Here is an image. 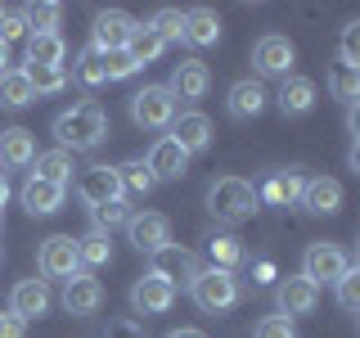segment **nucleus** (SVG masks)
<instances>
[{"mask_svg": "<svg viewBox=\"0 0 360 338\" xmlns=\"http://www.w3.org/2000/svg\"><path fill=\"white\" fill-rule=\"evenodd\" d=\"M59 18H63V5H54V0H45V5H27V9H22L27 37H41V32H59Z\"/></svg>", "mask_w": 360, "mask_h": 338, "instance_id": "obj_33", "label": "nucleus"}, {"mask_svg": "<svg viewBox=\"0 0 360 338\" xmlns=\"http://www.w3.org/2000/svg\"><path fill=\"white\" fill-rule=\"evenodd\" d=\"M207 257H212L217 270H234L248 253H243V244L234 239V234H212V239H207Z\"/></svg>", "mask_w": 360, "mask_h": 338, "instance_id": "obj_32", "label": "nucleus"}, {"mask_svg": "<svg viewBox=\"0 0 360 338\" xmlns=\"http://www.w3.org/2000/svg\"><path fill=\"white\" fill-rule=\"evenodd\" d=\"M22 73H27L37 95H59V90H68V68H22Z\"/></svg>", "mask_w": 360, "mask_h": 338, "instance_id": "obj_36", "label": "nucleus"}, {"mask_svg": "<svg viewBox=\"0 0 360 338\" xmlns=\"http://www.w3.org/2000/svg\"><path fill=\"white\" fill-rule=\"evenodd\" d=\"M172 140H176L189 158L202 154V149L212 144V122H207V113H198V108L176 113V122H172Z\"/></svg>", "mask_w": 360, "mask_h": 338, "instance_id": "obj_18", "label": "nucleus"}, {"mask_svg": "<svg viewBox=\"0 0 360 338\" xmlns=\"http://www.w3.org/2000/svg\"><path fill=\"white\" fill-rule=\"evenodd\" d=\"M315 99H320V90H315L311 77H284L275 104H279V113H284V118H307V113L315 108Z\"/></svg>", "mask_w": 360, "mask_h": 338, "instance_id": "obj_20", "label": "nucleus"}, {"mask_svg": "<svg viewBox=\"0 0 360 338\" xmlns=\"http://www.w3.org/2000/svg\"><path fill=\"white\" fill-rule=\"evenodd\" d=\"M342 68H360V23L342 27Z\"/></svg>", "mask_w": 360, "mask_h": 338, "instance_id": "obj_43", "label": "nucleus"}, {"mask_svg": "<svg viewBox=\"0 0 360 338\" xmlns=\"http://www.w3.org/2000/svg\"><path fill=\"white\" fill-rule=\"evenodd\" d=\"M257 208H262V203H257V185H252V180H243V176H221V180H212V189H207V212H212L217 221L243 225Z\"/></svg>", "mask_w": 360, "mask_h": 338, "instance_id": "obj_2", "label": "nucleus"}, {"mask_svg": "<svg viewBox=\"0 0 360 338\" xmlns=\"http://www.w3.org/2000/svg\"><path fill=\"white\" fill-rule=\"evenodd\" d=\"M9 311H14L22 325L41 320V315L50 311V284H45V280H18V284L9 289Z\"/></svg>", "mask_w": 360, "mask_h": 338, "instance_id": "obj_15", "label": "nucleus"}, {"mask_svg": "<svg viewBox=\"0 0 360 338\" xmlns=\"http://www.w3.org/2000/svg\"><path fill=\"white\" fill-rule=\"evenodd\" d=\"M172 302H176V289L162 284L158 275H140L131 284V307H135V315H162V311H172Z\"/></svg>", "mask_w": 360, "mask_h": 338, "instance_id": "obj_16", "label": "nucleus"}, {"mask_svg": "<svg viewBox=\"0 0 360 338\" xmlns=\"http://www.w3.org/2000/svg\"><path fill=\"white\" fill-rule=\"evenodd\" d=\"M68 82H77V86H86V90H95V86H104V82H108V77H104V63H99V54L90 50V45H86L82 54H77L72 77H68Z\"/></svg>", "mask_w": 360, "mask_h": 338, "instance_id": "obj_34", "label": "nucleus"}, {"mask_svg": "<svg viewBox=\"0 0 360 338\" xmlns=\"http://www.w3.org/2000/svg\"><path fill=\"white\" fill-rule=\"evenodd\" d=\"M189 298H194L198 311L221 315V311H230L234 302H239V275H234V270L207 266V270H198V275H194V284H189Z\"/></svg>", "mask_w": 360, "mask_h": 338, "instance_id": "obj_3", "label": "nucleus"}, {"mask_svg": "<svg viewBox=\"0 0 360 338\" xmlns=\"http://www.w3.org/2000/svg\"><path fill=\"white\" fill-rule=\"evenodd\" d=\"M32 99H37V90H32L27 73H22V68H9V73L0 77V108H27Z\"/></svg>", "mask_w": 360, "mask_h": 338, "instance_id": "obj_28", "label": "nucleus"}, {"mask_svg": "<svg viewBox=\"0 0 360 338\" xmlns=\"http://www.w3.org/2000/svg\"><path fill=\"white\" fill-rule=\"evenodd\" d=\"M167 338H207V334H202V330H189V325H185V330H172Z\"/></svg>", "mask_w": 360, "mask_h": 338, "instance_id": "obj_46", "label": "nucleus"}, {"mask_svg": "<svg viewBox=\"0 0 360 338\" xmlns=\"http://www.w3.org/2000/svg\"><path fill=\"white\" fill-rule=\"evenodd\" d=\"M37 270L45 280H72L77 270H82L77 266V239L72 234H50L37 253Z\"/></svg>", "mask_w": 360, "mask_h": 338, "instance_id": "obj_11", "label": "nucleus"}, {"mask_svg": "<svg viewBox=\"0 0 360 338\" xmlns=\"http://www.w3.org/2000/svg\"><path fill=\"white\" fill-rule=\"evenodd\" d=\"M302 208L311 212V217H333L338 208H342V185H338L333 176H315L302 185Z\"/></svg>", "mask_w": 360, "mask_h": 338, "instance_id": "obj_19", "label": "nucleus"}, {"mask_svg": "<svg viewBox=\"0 0 360 338\" xmlns=\"http://www.w3.org/2000/svg\"><path fill=\"white\" fill-rule=\"evenodd\" d=\"M27 37V23H22V9H0V45H14Z\"/></svg>", "mask_w": 360, "mask_h": 338, "instance_id": "obj_41", "label": "nucleus"}, {"mask_svg": "<svg viewBox=\"0 0 360 338\" xmlns=\"http://www.w3.org/2000/svg\"><path fill=\"white\" fill-rule=\"evenodd\" d=\"M207 86H212V73H207L202 59H180L172 68V82H167V90L176 95V104H180V99H202Z\"/></svg>", "mask_w": 360, "mask_h": 338, "instance_id": "obj_17", "label": "nucleus"}, {"mask_svg": "<svg viewBox=\"0 0 360 338\" xmlns=\"http://www.w3.org/2000/svg\"><path fill=\"white\" fill-rule=\"evenodd\" d=\"M9 73V45H0V77Z\"/></svg>", "mask_w": 360, "mask_h": 338, "instance_id": "obj_48", "label": "nucleus"}, {"mask_svg": "<svg viewBox=\"0 0 360 338\" xmlns=\"http://www.w3.org/2000/svg\"><path fill=\"white\" fill-rule=\"evenodd\" d=\"M127 239L140 248V253H158V248L172 244V221H167L162 212H131Z\"/></svg>", "mask_w": 360, "mask_h": 338, "instance_id": "obj_12", "label": "nucleus"}, {"mask_svg": "<svg viewBox=\"0 0 360 338\" xmlns=\"http://www.w3.org/2000/svg\"><path fill=\"white\" fill-rule=\"evenodd\" d=\"M32 167H37V180H50V185H59V189H68V180H72V154L68 149H50V154H37L32 158Z\"/></svg>", "mask_w": 360, "mask_h": 338, "instance_id": "obj_27", "label": "nucleus"}, {"mask_svg": "<svg viewBox=\"0 0 360 338\" xmlns=\"http://www.w3.org/2000/svg\"><path fill=\"white\" fill-rule=\"evenodd\" d=\"M90 221H95V230H99V234H112L117 225H127V221H131V208H127V199H117V203H104V208H90Z\"/></svg>", "mask_w": 360, "mask_h": 338, "instance_id": "obj_37", "label": "nucleus"}, {"mask_svg": "<svg viewBox=\"0 0 360 338\" xmlns=\"http://www.w3.org/2000/svg\"><path fill=\"white\" fill-rule=\"evenodd\" d=\"M108 338H144V334H140V325H135V320H117Z\"/></svg>", "mask_w": 360, "mask_h": 338, "instance_id": "obj_45", "label": "nucleus"}, {"mask_svg": "<svg viewBox=\"0 0 360 338\" xmlns=\"http://www.w3.org/2000/svg\"><path fill=\"white\" fill-rule=\"evenodd\" d=\"M302 172H270L266 180H262V189H257V203H270V208H292V203L302 199Z\"/></svg>", "mask_w": 360, "mask_h": 338, "instance_id": "obj_21", "label": "nucleus"}, {"mask_svg": "<svg viewBox=\"0 0 360 338\" xmlns=\"http://www.w3.org/2000/svg\"><path fill=\"white\" fill-rule=\"evenodd\" d=\"M63 59H68V41L59 32L27 37V68H63Z\"/></svg>", "mask_w": 360, "mask_h": 338, "instance_id": "obj_26", "label": "nucleus"}, {"mask_svg": "<svg viewBox=\"0 0 360 338\" xmlns=\"http://www.w3.org/2000/svg\"><path fill=\"white\" fill-rule=\"evenodd\" d=\"M135 32V18L127 9H99L95 14V27H90V50L95 54H108V50H127Z\"/></svg>", "mask_w": 360, "mask_h": 338, "instance_id": "obj_8", "label": "nucleus"}, {"mask_svg": "<svg viewBox=\"0 0 360 338\" xmlns=\"http://www.w3.org/2000/svg\"><path fill=\"white\" fill-rule=\"evenodd\" d=\"M198 257L189 253V248H180V244H167V248H158V253H149V275H158L162 284H194V275H198Z\"/></svg>", "mask_w": 360, "mask_h": 338, "instance_id": "obj_6", "label": "nucleus"}, {"mask_svg": "<svg viewBox=\"0 0 360 338\" xmlns=\"http://www.w3.org/2000/svg\"><path fill=\"white\" fill-rule=\"evenodd\" d=\"M0 225H5V217H0Z\"/></svg>", "mask_w": 360, "mask_h": 338, "instance_id": "obj_49", "label": "nucleus"}, {"mask_svg": "<svg viewBox=\"0 0 360 338\" xmlns=\"http://www.w3.org/2000/svg\"><path fill=\"white\" fill-rule=\"evenodd\" d=\"M117 180H122V199L127 194H153V172L144 167V158H131V163H122L117 167Z\"/></svg>", "mask_w": 360, "mask_h": 338, "instance_id": "obj_30", "label": "nucleus"}, {"mask_svg": "<svg viewBox=\"0 0 360 338\" xmlns=\"http://www.w3.org/2000/svg\"><path fill=\"white\" fill-rule=\"evenodd\" d=\"M338 302H342V311H356L360 307V270L356 266L338 280Z\"/></svg>", "mask_w": 360, "mask_h": 338, "instance_id": "obj_42", "label": "nucleus"}, {"mask_svg": "<svg viewBox=\"0 0 360 338\" xmlns=\"http://www.w3.org/2000/svg\"><path fill=\"white\" fill-rule=\"evenodd\" d=\"M131 118H135V127H144V131L172 127V122H176V95L167 86L135 90V95H131Z\"/></svg>", "mask_w": 360, "mask_h": 338, "instance_id": "obj_5", "label": "nucleus"}, {"mask_svg": "<svg viewBox=\"0 0 360 338\" xmlns=\"http://www.w3.org/2000/svg\"><path fill=\"white\" fill-rule=\"evenodd\" d=\"M329 90H333L338 99H342L347 108H352V104H356V95H360V68H342V63H338L333 73H329Z\"/></svg>", "mask_w": 360, "mask_h": 338, "instance_id": "obj_38", "label": "nucleus"}, {"mask_svg": "<svg viewBox=\"0 0 360 338\" xmlns=\"http://www.w3.org/2000/svg\"><path fill=\"white\" fill-rule=\"evenodd\" d=\"M180 41L189 45H217L221 41V14L217 9H185V27H180Z\"/></svg>", "mask_w": 360, "mask_h": 338, "instance_id": "obj_24", "label": "nucleus"}, {"mask_svg": "<svg viewBox=\"0 0 360 338\" xmlns=\"http://www.w3.org/2000/svg\"><path fill=\"white\" fill-rule=\"evenodd\" d=\"M63 194L68 189L59 185H50V180H37V176H27V185H22V208L32 212V217H50V212H59L63 208Z\"/></svg>", "mask_w": 360, "mask_h": 338, "instance_id": "obj_25", "label": "nucleus"}, {"mask_svg": "<svg viewBox=\"0 0 360 338\" xmlns=\"http://www.w3.org/2000/svg\"><path fill=\"white\" fill-rule=\"evenodd\" d=\"M347 270H352V257H347V248L333 244V239L307 244V253H302V280H311L315 289H320V284H338Z\"/></svg>", "mask_w": 360, "mask_h": 338, "instance_id": "obj_4", "label": "nucleus"}, {"mask_svg": "<svg viewBox=\"0 0 360 338\" xmlns=\"http://www.w3.org/2000/svg\"><path fill=\"white\" fill-rule=\"evenodd\" d=\"M144 27H149V32H153V37L162 41V45H172V41H180V27H185V14L167 5V9H158V14H153L149 23H144Z\"/></svg>", "mask_w": 360, "mask_h": 338, "instance_id": "obj_35", "label": "nucleus"}, {"mask_svg": "<svg viewBox=\"0 0 360 338\" xmlns=\"http://www.w3.org/2000/svg\"><path fill=\"white\" fill-rule=\"evenodd\" d=\"M252 338H297V325L284 320V315H262L257 330H252Z\"/></svg>", "mask_w": 360, "mask_h": 338, "instance_id": "obj_40", "label": "nucleus"}, {"mask_svg": "<svg viewBox=\"0 0 360 338\" xmlns=\"http://www.w3.org/2000/svg\"><path fill=\"white\" fill-rule=\"evenodd\" d=\"M77 199H82L86 208H104V203H117V199H122L117 167H108V163L82 167V172H77Z\"/></svg>", "mask_w": 360, "mask_h": 338, "instance_id": "obj_7", "label": "nucleus"}, {"mask_svg": "<svg viewBox=\"0 0 360 338\" xmlns=\"http://www.w3.org/2000/svg\"><path fill=\"white\" fill-rule=\"evenodd\" d=\"M32 158H37V135L27 127H9L0 131V163L22 172V167H32Z\"/></svg>", "mask_w": 360, "mask_h": 338, "instance_id": "obj_23", "label": "nucleus"}, {"mask_svg": "<svg viewBox=\"0 0 360 338\" xmlns=\"http://www.w3.org/2000/svg\"><path fill=\"white\" fill-rule=\"evenodd\" d=\"M162 50H167V45L158 41L144 23H135V32H131V41H127V54H131V59L144 68V63H158V59H162Z\"/></svg>", "mask_w": 360, "mask_h": 338, "instance_id": "obj_31", "label": "nucleus"}, {"mask_svg": "<svg viewBox=\"0 0 360 338\" xmlns=\"http://www.w3.org/2000/svg\"><path fill=\"white\" fill-rule=\"evenodd\" d=\"M292 63H297V50H292V41L279 37V32H266V37L252 45V68L262 77H292Z\"/></svg>", "mask_w": 360, "mask_h": 338, "instance_id": "obj_10", "label": "nucleus"}, {"mask_svg": "<svg viewBox=\"0 0 360 338\" xmlns=\"http://www.w3.org/2000/svg\"><path fill=\"white\" fill-rule=\"evenodd\" d=\"M266 86L257 82V77H243V82H234L230 86V95H225V108H230V118H239V122H248V118H257V113L266 108Z\"/></svg>", "mask_w": 360, "mask_h": 338, "instance_id": "obj_22", "label": "nucleus"}, {"mask_svg": "<svg viewBox=\"0 0 360 338\" xmlns=\"http://www.w3.org/2000/svg\"><path fill=\"white\" fill-rule=\"evenodd\" d=\"M144 167L153 172V180H180L189 172V154L180 149L172 135H158L149 144V158H144Z\"/></svg>", "mask_w": 360, "mask_h": 338, "instance_id": "obj_13", "label": "nucleus"}, {"mask_svg": "<svg viewBox=\"0 0 360 338\" xmlns=\"http://www.w3.org/2000/svg\"><path fill=\"white\" fill-rule=\"evenodd\" d=\"M63 311L77 315V320H86V315H95L99 307H104V284H99L90 270H77L72 280H63V293H59Z\"/></svg>", "mask_w": 360, "mask_h": 338, "instance_id": "obj_9", "label": "nucleus"}, {"mask_svg": "<svg viewBox=\"0 0 360 338\" xmlns=\"http://www.w3.org/2000/svg\"><path fill=\"white\" fill-rule=\"evenodd\" d=\"M99 63H104V77H108V82H127V77L140 73V63H135L127 50H108V54H99Z\"/></svg>", "mask_w": 360, "mask_h": 338, "instance_id": "obj_39", "label": "nucleus"}, {"mask_svg": "<svg viewBox=\"0 0 360 338\" xmlns=\"http://www.w3.org/2000/svg\"><path fill=\"white\" fill-rule=\"evenodd\" d=\"M0 338H27V325L14 311H0Z\"/></svg>", "mask_w": 360, "mask_h": 338, "instance_id": "obj_44", "label": "nucleus"}, {"mask_svg": "<svg viewBox=\"0 0 360 338\" xmlns=\"http://www.w3.org/2000/svg\"><path fill=\"white\" fill-rule=\"evenodd\" d=\"M54 140H59V149H68V154L95 149V144L108 140V113L99 108L95 99H86V104L59 113V118H54Z\"/></svg>", "mask_w": 360, "mask_h": 338, "instance_id": "obj_1", "label": "nucleus"}, {"mask_svg": "<svg viewBox=\"0 0 360 338\" xmlns=\"http://www.w3.org/2000/svg\"><path fill=\"white\" fill-rule=\"evenodd\" d=\"M5 203H9V180H5V172H0V212H5Z\"/></svg>", "mask_w": 360, "mask_h": 338, "instance_id": "obj_47", "label": "nucleus"}, {"mask_svg": "<svg viewBox=\"0 0 360 338\" xmlns=\"http://www.w3.org/2000/svg\"><path fill=\"white\" fill-rule=\"evenodd\" d=\"M112 262V244H108V234H99V230H90L77 239V266L82 270H95V266H108Z\"/></svg>", "mask_w": 360, "mask_h": 338, "instance_id": "obj_29", "label": "nucleus"}, {"mask_svg": "<svg viewBox=\"0 0 360 338\" xmlns=\"http://www.w3.org/2000/svg\"><path fill=\"white\" fill-rule=\"evenodd\" d=\"M275 302H279V315H284V320H297V315H311L315 311L320 289H315L311 280H302V275H288V280H279Z\"/></svg>", "mask_w": 360, "mask_h": 338, "instance_id": "obj_14", "label": "nucleus"}]
</instances>
